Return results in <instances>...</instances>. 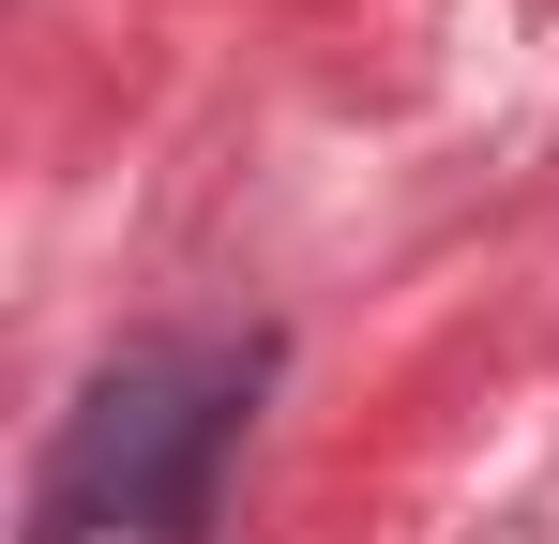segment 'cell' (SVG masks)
<instances>
[{
    "instance_id": "6da1fadb",
    "label": "cell",
    "mask_w": 559,
    "mask_h": 544,
    "mask_svg": "<svg viewBox=\"0 0 559 544\" xmlns=\"http://www.w3.org/2000/svg\"><path fill=\"white\" fill-rule=\"evenodd\" d=\"M273 333H136L92 363L31 469V544H212L227 453L258 439Z\"/></svg>"
}]
</instances>
